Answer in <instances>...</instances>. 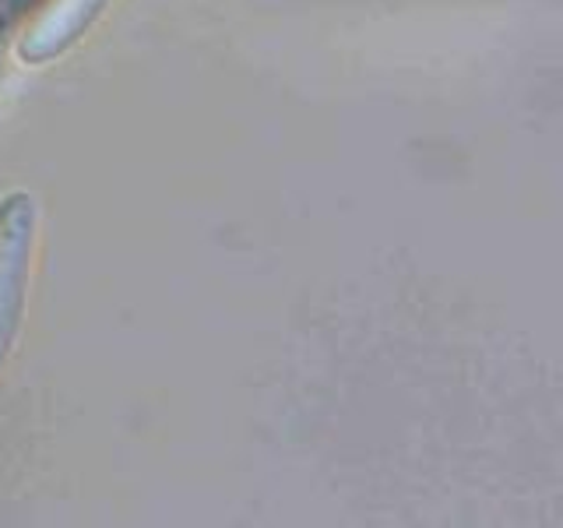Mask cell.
Returning <instances> with one entry per match:
<instances>
[{
    "label": "cell",
    "instance_id": "cell-3",
    "mask_svg": "<svg viewBox=\"0 0 563 528\" xmlns=\"http://www.w3.org/2000/svg\"><path fill=\"white\" fill-rule=\"evenodd\" d=\"M35 8H46V0H0V43H4Z\"/></svg>",
    "mask_w": 563,
    "mask_h": 528
},
{
    "label": "cell",
    "instance_id": "cell-1",
    "mask_svg": "<svg viewBox=\"0 0 563 528\" xmlns=\"http://www.w3.org/2000/svg\"><path fill=\"white\" fill-rule=\"evenodd\" d=\"M35 243H40V205L32 194L14 190L0 201V366L8 363L22 331Z\"/></svg>",
    "mask_w": 563,
    "mask_h": 528
},
{
    "label": "cell",
    "instance_id": "cell-2",
    "mask_svg": "<svg viewBox=\"0 0 563 528\" xmlns=\"http://www.w3.org/2000/svg\"><path fill=\"white\" fill-rule=\"evenodd\" d=\"M110 0H46V11L40 14L22 43H18V57L25 64H46L53 57H60L75 46L88 25L106 11Z\"/></svg>",
    "mask_w": 563,
    "mask_h": 528
}]
</instances>
